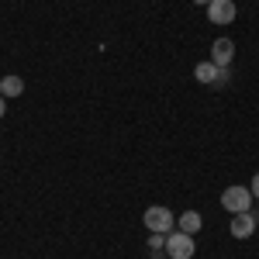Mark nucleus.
Masks as SVG:
<instances>
[{
	"label": "nucleus",
	"instance_id": "1",
	"mask_svg": "<svg viewBox=\"0 0 259 259\" xmlns=\"http://www.w3.org/2000/svg\"><path fill=\"white\" fill-rule=\"evenodd\" d=\"M142 221H145V228H149V232H159V235H169V232L177 228V214H173L169 207H162V204L145 207Z\"/></svg>",
	"mask_w": 259,
	"mask_h": 259
},
{
	"label": "nucleus",
	"instance_id": "2",
	"mask_svg": "<svg viewBox=\"0 0 259 259\" xmlns=\"http://www.w3.org/2000/svg\"><path fill=\"white\" fill-rule=\"evenodd\" d=\"M221 207H225L228 214L249 211V207H252V190H249V187H239V183L225 187V190H221Z\"/></svg>",
	"mask_w": 259,
	"mask_h": 259
},
{
	"label": "nucleus",
	"instance_id": "3",
	"mask_svg": "<svg viewBox=\"0 0 259 259\" xmlns=\"http://www.w3.org/2000/svg\"><path fill=\"white\" fill-rule=\"evenodd\" d=\"M194 252H197L194 235H187V232H180V228H173V232L166 235V256L169 259H194Z\"/></svg>",
	"mask_w": 259,
	"mask_h": 259
},
{
	"label": "nucleus",
	"instance_id": "4",
	"mask_svg": "<svg viewBox=\"0 0 259 259\" xmlns=\"http://www.w3.org/2000/svg\"><path fill=\"white\" fill-rule=\"evenodd\" d=\"M228 76H232V73H228V69H221V66H214L211 59L194 66V80H197V83H207V87H221Z\"/></svg>",
	"mask_w": 259,
	"mask_h": 259
},
{
	"label": "nucleus",
	"instance_id": "5",
	"mask_svg": "<svg viewBox=\"0 0 259 259\" xmlns=\"http://www.w3.org/2000/svg\"><path fill=\"white\" fill-rule=\"evenodd\" d=\"M235 14H239L235 0H211V4H207V21H211V24H232Z\"/></svg>",
	"mask_w": 259,
	"mask_h": 259
},
{
	"label": "nucleus",
	"instance_id": "6",
	"mask_svg": "<svg viewBox=\"0 0 259 259\" xmlns=\"http://www.w3.org/2000/svg\"><path fill=\"white\" fill-rule=\"evenodd\" d=\"M232 59H235V45H232V38H214V45H211V62L221 66V69H228Z\"/></svg>",
	"mask_w": 259,
	"mask_h": 259
},
{
	"label": "nucleus",
	"instance_id": "7",
	"mask_svg": "<svg viewBox=\"0 0 259 259\" xmlns=\"http://www.w3.org/2000/svg\"><path fill=\"white\" fill-rule=\"evenodd\" d=\"M252 232H256V214H252V211L232 214V235H235V239H249Z\"/></svg>",
	"mask_w": 259,
	"mask_h": 259
},
{
	"label": "nucleus",
	"instance_id": "8",
	"mask_svg": "<svg viewBox=\"0 0 259 259\" xmlns=\"http://www.w3.org/2000/svg\"><path fill=\"white\" fill-rule=\"evenodd\" d=\"M21 94H24V80H21V76H14V73H11V76H4V80H0V97H21Z\"/></svg>",
	"mask_w": 259,
	"mask_h": 259
},
{
	"label": "nucleus",
	"instance_id": "9",
	"mask_svg": "<svg viewBox=\"0 0 259 259\" xmlns=\"http://www.w3.org/2000/svg\"><path fill=\"white\" fill-rule=\"evenodd\" d=\"M200 225H204V221H200V214H197V211H183V214L177 218V228H180V232H187V235L200 232Z\"/></svg>",
	"mask_w": 259,
	"mask_h": 259
},
{
	"label": "nucleus",
	"instance_id": "10",
	"mask_svg": "<svg viewBox=\"0 0 259 259\" xmlns=\"http://www.w3.org/2000/svg\"><path fill=\"white\" fill-rule=\"evenodd\" d=\"M249 190H252V197H259V173L252 177V183H249Z\"/></svg>",
	"mask_w": 259,
	"mask_h": 259
},
{
	"label": "nucleus",
	"instance_id": "11",
	"mask_svg": "<svg viewBox=\"0 0 259 259\" xmlns=\"http://www.w3.org/2000/svg\"><path fill=\"white\" fill-rule=\"evenodd\" d=\"M7 114V97H0V118Z\"/></svg>",
	"mask_w": 259,
	"mask_h": 259
},
{
	"label": "nucleus",
	"instance_id": "12",
	"mask_svg": "<svg viewBox=\"0 0 259 259\" xmlns=\"http://www.w3.org/2000/svg\"><path fill=\"white\" fill-rule=\"evenodd\" d=\"M194 4H200V7H207V4H211V0H194Z\"/></svg>",
	"mask_w": 259,
	"mask_h": 259
}]
</instances>
